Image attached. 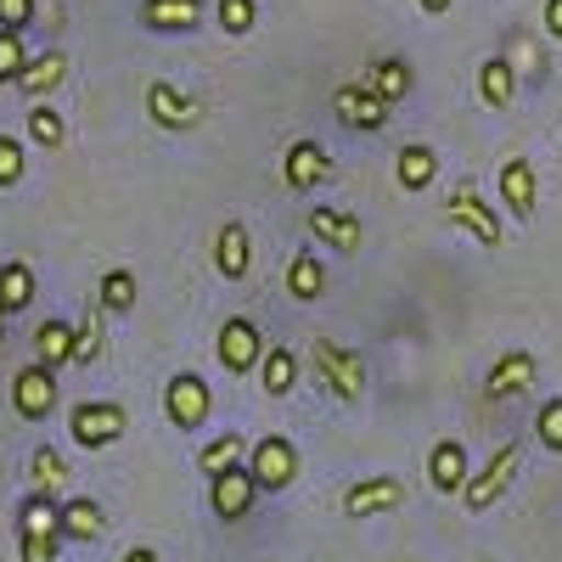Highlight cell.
<instances>
[{
	"mask_svg": "<svg viewBox=\"0 0 562 562\" xmlns=\"http://www.w3.org/2000/svg\"><path fill=\"white\" fill-rule=\"evenodd\" d=\"M524 473V445H501L479 473H467V484H461V506L467 512H490L506 490H512V479Z\"/></svg>",
	"mask_w": 562,
	"mask_h": 562,
	"instance_id": "obj_1",
	"label": "cell"
},
{
	"mask_svg": "<svg viewBox=\"0 0 562 562\" xmlns=\"http://www.w3.org/2000/svg\"><path fill=\"white\" fill-rule=\"evenodd\" d=\"M445 220L461 225V231H473L484 248H501V243H506V231H501L495 209L479 198V186H473V180H456L450 192H445Z\"/></svg>",
	"mask_w": 562,
	"mask_h": 562,
	"instance_id": "obj_2",
	"label": "cell"
},
{
	"mask_svg": "<svg viewBox=\"0 0 562 562\" xmlns=\"http://www.w3.org/2000/svg\"><path fill=\"white\" fill-rule=\"evenodd\" d=\"M310 360H315V371H321V383L333 389L338 400H360L366 394V366H360V355L355 349H344V344H333V338H315L310 344Z\"/></svg>",
	"mask_w": 562,
	"mask_h": 562,
	"instance_id": "obj_3",
	"label": "cell"
},
{
	"mask_svg": "<svg viewBox=\"0 0 562 562\" xmlns=\"http://www.w3.org/2000/svg\"><path fill=\"white\" fill-rule=\"evenodd\" d=\"M124 428H130V416H124V405H113V400H85V405L68 411V434H74V445H85V450L113 445Z\"/></svg>",
	"mask_w": 562,
	"mask_h": 562,
	"instance_id": "obj_4",
	"label": "cell"
},
{
	"mask_svg": "<svg viewBox=\"0 0 562 562\" xmlns=\"http://www.w3.org/2000/svg\"><path fill=\"white\" fill-rule=\"evenodd\" d=\"M164 411H169L175 428H203L209 411H214V394H209V383L198 378V371H175L169 389H164Z\"/></svg>",
	"mask_w": 562,
	"mask_h": 562,
	"instance_id": "obj_5",
	"label": "cell"
},
{
	"mask_svg": "<svg viewBox=\"0 0 562 562\" xmlns=\"http://www.w3.org/2000/svg\"><path fill=\"white\" fill-rule=\"evenodd\" d=\"M248 456H254V461H248V473H254L259 490H288V484L299 479V450H293V439L265 434Z\"/></svg>",
	"mask_w": 562,
	"mask_h": 562,
	"instance_id": "obj_6",
	"label": "cell"
},
{
	"mask_svg": "<svg viewBox=\"0 0 562 562\" xmlns=\"http://www.w3.org/2000/svg\"><path fill=\"white\" fill-rule=\"evenodd\" d=\"M259 360H265V333H259L248 315H231L220 326V366L231 371V378H248Z\"/></svg>",
	"mask_w": 562,
	"mask_h": 562,
	"instance_id": "obj_7",
	"label": "cell"
},
{
	"mask_svg": "<svg viewBox=\"0 0 562 562\" xmlns=\"http://www.w3.org/2000/svg\"><path fill=\"white\" fill-rule=\"evenodd\" d=\"M12 411L23 416V422H45L57 411V371L52 366H23L18 378H12Z\"/></svg>",
	"mask_w": 562,
	"mask_h": 562,
	"instance_id": "obj_8",
	"label": "cell"
},
{
	"mask_svg": "<svg viewBox=\"0 0 562 562\" xmlns=\"http://www.w3.org/2000/svg\"><path fill=\"white\" fill-rule=\"evenodd\" d=\"M147 113H153V124L158 130H192V124H203V102L198 97H186V90L180 85H147Z\"/></svg>",
	"mask_w": 562,
	"mask_h": 562,
	"instance_id": "obj_9",
	"label": "cell"
},
{
	"mask_svg": "<svg viewBox=\"0 0 562 562\" xmlns=\"http://www.w3.org/2000/svg\"><path fill=\"white\" fill-rule=\"evenodd\" d=\"M254 473L237 461V467H225V473H214L209 479V501H214V518H225V524H237V518H248V506H254Z\"/></svg>",
	"mask_w": 562,
	"mask_h": 562,
	"instance_id": "obj_10",
	"label": "cell"
},
{
	"mask_svg": "<svg viewBox=\"0 0 562 562\" xmlns=\"http://www.w3.org/2000/svg\"><path fill=\"white\" fill-rule=\"evenodd\" d=\"M389 97H378L371 85H338V97H333V113L349 124V130H383L389 124Z\"/></svg>",
	"mask_w": 562,
	"mask_h": 562,
	"instance_id": "obj_11",
	"label": "cell"
},
{
	"mask_svg": "<svg viewBox=\"0 0 562 562\" xmlns=\"http://www.w3.org/2000/svg\"><path fill=\"white\" fill-rule=\"evenodd\" d=\"M535 355L529 349H506L495 366H490V378H484V400L490 405H501V400H512V394H524V389H535Z\"/></svg>",
	"mask_w": 562,
	"mask_h": 562,
	"instance_id": "obj_12",
	"label": "cell"
},
{
	"mask_svg": "<svg viewBox=\"0 0 562 562\" xmlns=\"http://www.w3.org/2000/svg\"><path fill=\"white\" fill-rule=\"evenodd\" d=\"M214 270L225 281H243L254 270V231L243 220H225L220 225V237H214Z\"/></svg>",
	"mask_w": 562,
	"mask_h": 562,
	"instance_id": "obj_13",
	"label": "cell"
},
{
	"mask_svg": "<svg viewBox=\"0 0 562 562\" xmlns=\"http://www.w3.org/2000/svg\"><path fill=\"white\" fill-rule=\"evenodd\" d=\"M326 175H333V158H326L321 140H293L288 158H281V180H288L293 192H315Z\"/></svg>",
	"mask_w": 562,
	"mask_h": 562,
	"instance_id": "obj_14",
	"label": "cell"
},
{
	"mask_svg": "<svg viewBox=\"0 0 562 562\" xmlns=\"http://www.w3.org/2000/svg\"><path fill=\"white\" fill-rule=\"evenodd\" d=\"M405 501L400 479H360L344 490V518H378V512H394Z\"/></svg>",
	"mask_w": 562,
	"mask_h": 562,
	"instance_id": "obj_15",
	"label": "cell"
},
{
	"mask_svg": "<svg viewBox=\"0 0 562 562\" xmlns=\"http://www.w3.org/2000/svg\"><path fill=\"white\" fill-rule=\"evenodd\" d=\"M209 18V0H140V23L153 34H186Z\"/></svg>",
	"mask_w": 562,
	"mask_h": 562,
	"instance_id": "obj_16",
	"label": "cell"
},
{
	"mask_svg": "<svg viewBox=\"0 0 562 562\" xmlns=\"http://www.w3.org/2000/svg\"><path fill=\"white\" fill-rule=\"evenodd\" d=\"M512 97H518V63H512V57H490L479 68V102L490 113H501V108H512Z\"/></svg>",
	"mask_w": 562,
	"mask_h": 562,
	"instance_id": "obj_17",
	"label": "cell"
},
{
	"mask_svg": "<svg viewBox=\"0 0 562 562\" xmlns=\"http://www.w3.org/2000/svg\"><path fill=\"white\" fill-rule=\"evenodd\" d=\"M394 175H400L405 192H428L434 175H439V153L428 147V140H405L400 158H394Z\"/></svg>",
	"mask_w": 562,
	"mask_h": 562,
	"instance_id": "obj_18",
	"label": "cell"
},
{
	"mask_svg": "<svg viewBox=\"0 0 562 562\" xmlns=\"http://www.w3.org/2000/svg\"><path fill=\"white\" fill-rule=\"evenodd\" d=\"M310 231H315V243L338 248V254H355L360 248V220L344 214V209H310Z\"/></svg>",
	"mask_w": 562,
	"mask_h": 562,
	"instance_id": "obj_19",
	"label": "cell"
},
{
	"mask_svg": "<svg viewBox=\"0 0 562 562\" xmlns=\"http://www.w3.org/2000/svg\"><path fill=\"white\" fill-rule=\"evenodd\" d=\"M63 79H68V52H34L29 68L18 74V90L23 97H52Z\"/></svg>",
	"mask_w": 562,
	"mask_h": 562,
	"instance_id": "obj_20",
	"label": "cell"
},
{
	"mask_svg": "<svg viewBox=\"0 0 562 562\" xmlns=\"http://www.w3.org/2000/svg\"><path fill=\"white\" fill-rule=\"evenodd\" d=\"M428 479H434L439 495H461V484H467V450H461L456 439H439V445H434V456H428Z\"/></svg>",
	"mask_w": 562,
	"mask_h": 562,
	"instance_id": "obj_21",
	"label": "cell"
},
{
	"mask_svg": "<svg viewBox=\"0 0 562 562\" xmlns=\"http://www.w3.org/2000/svg\"><path fill=\"white\" fill-rule=\"evenodd\" d=\"M501 203L518 214V220L535 214V169H529L524 158H506V164H501Z\"/></svg>",
	"mask_w": 562,
	"mask_h": 562,
	"instance_id": "obj_22",
	"label": "cell"
},
{
	"mask_svg": "<svg viewBox=\"0 0 562 562\" xmlns=\"http://www.w3.org/2000/svg\"><path fill=\"white\" fill-rule=\"evenodd\" d=\"M34 360L40 366H74V321H45L34 333Z\"/></svg>",
	"mask_w": 562,
	"mask_h": 562,
	"instance_id": "obj_23",
	"label": "cell"
},
{
	"mask_svg": "<svg viewBox=\"0 0 562 562\" xmlns=\"http://www.w3.org/2000/svg\"><path fill=\"white\" fill-rule=\"evenodd\" d=\"M102 529H108V518L97 501H85V495L63 501V540H102Z\"/></svg>",
	"mask_w": 562,
	"mask_h": 562,
	"instance_id": "obj_24",
	"label": "cell"
},
{
	"mask_svg": "<svg viewBox=\"0 0 562 562\" xmlns=\"http://www.w3.org/2000/svg\"><path fill=\"white\" fill-rule=\"evenodd\" d=\"M259 383H265L270 400L293 394V383H299V355H293V349H265V360H259Z\"/></svg>",
	"mask_w": 562,
	"mask_h": 562,
	"instance_id": "obj_25",
	"label": "cell"
},
{
	"mask_svg": "<svg viewBox=\"0 0 562 562\" xmlns=\"http://www.w3.org/2000/svg\"><path fill=\"white\" fill-rule=\"evenodd\" d=\"M288 293H293L299 304H315V299L326 293V270H321L315 254H293V259H288Z\"/></svg>",
	"mask_w": 562,
	"mask_h": 562,
	"instance_id": "obj_26",
	"label": "cell"
},
{
	"mask_svg": "<svg viewBox=\"0 0 562 562\" xmlns=\"http://www.w3.org/2000/svg\"><path fill=\"white\" fill-rule=\"evenodd\" d=\"M29 304H34V270H29L23 259L0 265V310L18 315V310H29Z\"/></svg>",
	"mask_w": 562,
	"mask_h": 562,
	"instance_id": "obj_27",
	"label": "cell"
},
{
	"mask_svg": "<svg viewBox=\"0 0 562 562\" xmlns=\"http://www.w3.org/2000/svg\"><path fill=\"white\" fill-rule=\"evenodd\" d=\"M29 479H34V490H40V495H57V490H68V479H74V473H68V461H63L52 445H40V450L29 456Z\"/></svg>",
	"mask_w": 562,
	"mask_h": 562,
	"instance_id": "obj_28",
	"label": "cell"
},
{
	"mask_svg": "<svg viewBox=\"0 0 562 562\" xmlns=\"http://www.w3.org/2000/svg\"><path fill=\"white\" fill-rule=\"evenodd\" d=\"M366 85L378 90V97H389V102H405V97H411V63H405V57H383V63H371Z\"/></svg>",
	"mask_w": 562,
	"mask_h": 562,
	"instance_id": "obj_29",
	"label": "cell"
},
{
	"mask_svg": "<svg viewBox=\"0 0 562 562\" xmlns=\"http://www.w3.org/2000/svg\"><path fill=\"white\" fill-rule=\"evenodd\" d=\"M29 140H34V147H52V153L68 140V124H63V113L52 102H34L29 108Z\"/></svg>",
	"mask_w": 562,
	"mask_h": 562,
	"instance_id": "obj_30",
	"label": "cell"
},
{
	"mask_svg": "<svg viewBox=\"0 0 562 562\" xmlns=\"http://www.w3.org/2000/svg\"><path fill=\"white\" fill-rule=\"evenodd\" d=\"M97 304H102V315H124V310H135V276H130V270H108Z\"/></svg>",
	"mask_w": 562,
	"mask_h": 562,
	"instance_id": "obj_31",
	"label": "cell"
},
{
	"mask_svg": "<svg viewBox=\"0 0 562 562\" xmlns=\"http://www.w3.org/2000/svg\"><path fill=\"white\" fill-rule=\"evenodd\" d=\"M243 456H248V439H243V434H220V439H214V445L198 456V467H203V473L214 479V473H225V467H237Z\"/></svg>",
	"mask_w": 562,
	"mask_h": 562,
	"instance_id": "obj_32",
	"label": "cell"
},
{
	"mask_svg": "<svg viewBox=\"0 0 562 562\" xmlns=\"http://www.w3.org/2000/svg\"><path fill=\"white\" fill-rule=\"evenodd\" d=\"M29 68V45L18 29H0V85H18V74Z\"/></svg>",
	"mask_w": 562,
	"mask_h": 562,
	"instance_id": "obj_33",
	"label": "cell"
},
{
	"mask_svg": "<svg viewBox=\"0 0 562 562\" xmlns=\"http://www.w3.org/2000/svg\"><path fill=\"white\" fill-rule=\"evenodd\" d=\"M97 355H102V304H97V315H85L74 326V366H90Z\"/></svg>",
	"mask_w": 562,
	"mask_h": 562,
	"instance_id": "obj_34",
	"label": "cell"
},
{
	"mask_svg": "<svg viewBox=\"0 0 562 562\" xmlns=\"http://www.w3.org/2000/svg\"><path fill=\"white\" fill-rule=\"evenodd\" d=\"M214 18H220L225 34H248L259 23V7L254 0H214Z\"/></svg>",
	"mask_w": 562,
	"mask_h": 562,
	"instance_id": "obj_35",
	"label": "cell"
},
{
	"mask_svg": "<svg viewBox=\"0 0 562 562\" xmlns=\"http://www.w3.org/2000/svg\"><path fill=\"white\" fill-rule=\"evenodd\" d=\"M23 169H29L23 140H18V135H0V192H7V186H18V180H23Z\"/></svg>",
	"mask_w": 562,
	"mask_h": 562,
	"instance_id": "obj_36",
	"label": "cell"
},
{
	"mask_svg": "<svg viewBox=\"0 0 562 562\" xmlns=\"http://www.w3.org/2000/svg\"><path fill=\"white\" fill-rule=\"evenodd\" d=\"M535 434H540V445H546V450H557V456H562V400H546V405H540Z\"/></svg>",
	"mask_w": 562,
	"mask_h": 562,
	"instance_id": "obj_37",
	"label": "cell"
},
{
	"mask_svg": "<svg viewBox=\"0 0 562 562\" xmlns=\"http://www.w3.org/2000/svg\"><path fill=\"white\" fill-rule=\"evenodd\" d=\"M18 551H23V562H57L63 540H52V535H18Z\"/></svg>",
	"mask_w": 562,
	"mask_h": 562,
	"instance_id": "obj_38",
	"label": "cell"
},
{
	"mask_svg": "<svg viewBox=\"0 0 562 562\" xmlns=\"http://www.w3.org/2000/svg\"><path fill=\"white\" fill-rule=\"evenodd\" d=\"M34 23V0H0V29H29Z\"/></svg>",
	"mask_w": 562,
	"mask_h": 562,
	"instance_id": "obj_39",
	"label": "cell"
},
{
	"mask_svg": "<svg viewBox=\"0 0 562 562\" xmlns=\"http://www.w3.org/2000/svg\"><path fill=\"white\" fill-rule=\"evenodd\" d=\"M546 29L562 40V0H546Z\"/></svg>",
	"mask_w": 562,
	"mask_h": 562,
	"instance_id": "obj_40",
	"label": "cell"
},
{
	"mask_svg": "<svg viewBox=\"0 0 562 562\" xmlns=\"http://www.w3.org/2000/svg\"><path fill=\"white\" fill-rule=\"evenodd\" d=\"M416 7H422V12H428V18H445V12L456 7V0H416Z\"/></svg>",
	"mask_w": 562,
	"mask_h": 562,
	"instance_id": "obj_41",
	"label": "cell"
},
{
	"mask_svg": "<svg viewBox=\"0 0 562 562\" xmlns=\"http://www.w3.org/2000/svg\"><path fill=\"white\" fill-rule=\"evenodd\" d=\"M124 562H158V551L153 546H135V551H124Z\"/></svg>",
	"mask_w": 562,
	"mask_h": 562,
	"instance_id": "obj_42",
	"label": "cell"
},
{
	"mask_svg": "<svg viewBox=\"0 0 562 562\" xmlns=\"http://www.w3.org/2000/svg\"><path fill=\"white\" fill-rule=\"evenodd\" d=\"M0 333H7V310H0Z\"/></svg>",
	"mask_w": 562,
	"mask_h": 562,
	"instance_id": "obj_43",
	"label": "cell"
}]
</instances>
